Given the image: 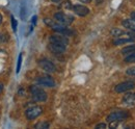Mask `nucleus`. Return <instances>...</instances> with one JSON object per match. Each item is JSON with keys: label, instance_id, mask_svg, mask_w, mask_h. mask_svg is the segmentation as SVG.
Returning <instances> with one entry per match:
<instances>
[{"label": "nucleus", "instance_id": "23", "mask_svg": "<svg viewBox=\"0 0 135 129\" xmlns=\"http://www.w3.org/2000/svg\"><path fill=\"white\" fill-rule=\"evenodd\" d=\"M36 19H37V17L36 16H33L32 17V20H31V21H32V25H35V23H36Z\"/></svg>", "mask_w": 135, "mask_h": 129}, {"label": "nucleus", "instance_id": "20", "mask_svg": "<svg viewBox=\"0 0 135 129\" xmlns=\"http://www.w3.org/2000/svg\"><path fill=\"white\" fill-rule=\"evenodd\" d=\"M12 27H13V30L16 32L17 31V27H18V22L17 20L15 19V17L12 16Z\"/></svg>", "mask_w": 135, "mask_h": 129}, {"label": "nucleus", "instance_id": "2", "mask_svg": "<svg viewBox=\"0 0 135 129\" xmlns=\"http://www.w3.org/2000/svg\"><path fill=\"white\" fill-rule=\"evenodd\" d=\"M30 92H31L33 100L36 102H44L47 100V93L43 89H41L40 86L32 85L30 87Z\"/></svg>", "mask_w": 135, "mask_h": 129}, {"label": "nucleus", "instance_id": "25", "mask_svg": "<svg viewBox=\"0 0 135 129\" xmlns=\"http://www.w3.org/2000/svg\"><path fill=\"white\" fill-rule=\"evenodd\" d=\"M79 1H81V2H84V3H88V2H90L91 0H79Z\"/></svg>", "mask_w": 135, "mask_h": 129}, {"label": "nucleus", "instance_id": "27", "mask_svg": "<svg viewBox=\"0 0 135 129\" xmlns=\"http://www.w3.org/2000/svg\"><path fill=\"white\" fill-rule=\"evenodd\" d=\"M53 2H60V1H62V0H52Z\"/></svg>", "mask_w": 135, "mask_h": 129}, {"label": "nucleus", "instance_id": "24", "mask_svg": "<svg viewBox=\"0 0 135 129\" xmlns=\"http://www.w3.org/2000/svg\"><path fill=\"white\" fill-rule=\"evenodd\" d=\"M131 19L135 21V12H132V13H131Z\"/></svg>", "mask_w": 135, "mask_h": 129}, {"label": "nucleus", "instance_id": "15", "mask_svg": "<svg viewBox=\"0 0 135 129\" xmlns=\"http://www.w3.org/2000/svg\"><path fill=\"white\" fill-rule=\"evenodd\" d=\"M135 51V45H130V46H127V47H124L122 49V54L124 55H128L132 52Z\"/></svg>", "mask_w": 135, "mask_h": 129}, {"label": "nucleus", "instance_id": "26", "mask_svg": "<svg viewBox=\"0 0 135 129\" xmlns=\"http://www.w3.org/2000/svg\"><path fill=\"white\" fill-rule=\"evenodd\" d=\"M3 91V84L2 83H0V93Z\"/></svg>", "mask_w": 135, "mask_h": 129}, {"label": "nucleus", "instance_id": "7", "mask_svg": "<svg viewBox=\"0 0 135 129\" xmlns=\"http://www.w3.org/2000/svg\"><path fill=\"white\" fill-rule=\"evenodd\" d=\"M49 42L53 43V44H58V45H62V46H66L69 44V40L66 38L65 34H54V35H51L49 38Z\"/></svg>", "mask_w": 135, "mask_h": 129}, {"label": "nucleus", "instance_id": "21", "mask_svg": "<svg viewBox=\"0 0 135 129\" xmlns=\"http://www.w3.org/2000/svg\"><path fill=\"white\" fill-rule=\"evenodd\" d=\"M126 73L128 75H130V76H135V66L134 67H131V68H128Z\"/></svg>", "mask_w": 135, "mask_h": 129}, {"label": "nucleus", "instance_id": "18", "mask_svg": "<svg viewBox=\"0 0 135 129\" xmlns=\"http://www.w3.org/2000/svg\"><path fill=\"white\" fill-rule=\"evenodd\" d=\"M8 41V35L6 33H3V32H0V44L2 43H5Z\"/></svg>", "mask_w": 135, "mask_h": 129}, {"label": "nucleus", "instance_id": "6", "mask_svg": "<svg viewBox=\"0 0 135 129\" xmlns=\"http://www.w3.org/2000/svg\"><path fill=\"white\" fill-rule=\"evenodd\" d=\"M135 87V83L133 81H125L122 83H118V85L114 87L117 93H124V92H128L130 90H133Z\"/></svg>", "mask_w": 135, "mask_h": 129}, {"label": "nucleus", "instance_id": "19", "mask_svg": "<svg viewBox=\"0 0 135 129\" xmlns=\"http://www.w3.org/2000/svg\"><path fill=\"white\" fill-rule=\"evenodd\" d=\"M21 64H22V53L19 55V57H18V63H17V70H16V72H17V74L20 72V70H21Z\"/></svg>", "mask_w": 135, "mask_h": 129}, {"label": "nucleus", "instance_id": "4", "mask_svg": "<svg viewBox=\"0 0 135 129\" xmlns=\"http://www.w3.org/2000/svg\"><path fill=\"white\" fill-rule=\"evenodd\" d=\"M54 19H55V21H57L58 23H60V24H62V25H66V26L72 24L73 21H74V17L71 16V15H67V14H65V13H62V12L56 13V14L54 15Z\"/></svg>", "mask_w": 135, "mask_h": 129}, {"label": "nucleus", "instance_id": "12", "mask_svg": "<svg viewBox=\"0 0 135 129\" xmlns=\"http://www.w3.org/2000/svg\"><path fill=\"white\" fill-rule=\"evenodd\" d=\"M123 102L128 106L135 105V93H128L123 98Z\"/></svg>", "mask_w": 135, "mask_h": 129}, {"label": "nucleus", "instance_id": "28", "mask_svg": "<svg viewBox=\"0 0 135 129\" xmlns=\"http://www.w3.org/2000/svg\"><path fill=\"white\" fill-rule=\"evenodd\" d=\"M2 23V16H1V14H0V24Z\"/></svg>", "mask_w": 135, "mask_h": 129}, {"label": "nucleus", "instance_id": "16", "mask_svg": "<svg viewBox=\"0 0 135 129\" xmlns=\"http://www.w3.org/2000/svg\"><path fill=\"white\" fill-rule=\"evenodd\" d=\"M125 62L127 64H132V63H135V51L128 54L126 57H125Z\"/></svg>", "mask_w": 135, "mask_h": 129}, {"label": "nucleus", "instance_id": "1", "mask_svg": "<svg viewBox=\"0 0 135 129\" xmlns=\"http://www.w3.org/2000/svg\"><path fill=\"white\" fill-rule=\"evenodd\" d=\"M44 22H45L48 26H50L54 31L62 33V34H65V35H68V34H71V33H72V32L67 28L66 25H62V24L58 23V22L55 21V20H51V19H48V18H47V19L44 20Z\"/></svg>", "mask_w": 135, "mask_h": 129}, {"label": "nucleus", "instance_id": "10", "mask_svg": "<svg viewBox=\"0 0 135 129\" xmlns=\"http://www.w3.org/2000/svg\"><path fill=\"white\" fill-rule=\"evenodd\" d=\"M73 11L75 12L76 15L80 17H85L89 14V8L86 7L85 5H82V4H76L73 6Z\"/></svg>", "mask_w": 135, "mask_h": 129}, {"label": "nucleus", "instance_id": "5", "mask_svg": "<svg viewBox=\"0 0 135 129\" xmlns=\"http://www.w3.org/2000/svg\"><path fill=\"white\" fill-rule=\"evenodd\" d=\"M42 113H43V108L41 106H32L25 112V116L28 120H34L37 117H40Z\"/></svg>", "mask_w": 135, "mask_h": 129}, {"label": "nucleus", "instance_id": "11", "mask_svg": "<svg viewBox=\"0 0 135 129\" xmlns=\"http://www.w3.org/2000/svg\"><path fill=\"white\" fill-rule=\"evenodd\" d=\"M66 46H62V45H58V44H53L50 43L49 44V49L52 53H55V54H61L66 51Z\"/></svg>", "mask_w": 135, "mask_h": 129}, {"label": "nucleus", "instance_id": "14", "mask_svg": "<svg viewBox=\"0 0 135 129\" xmlns=\"http://www.w3.org/2000/svg\"><path fill=\"white\" fill-rule=\"evenodd\" d=\"M134 41V38H126V36H122V38H117L114 41H113V44L114 45H123V44H126V43H130V42H133Z\"/></svg>", "mask_w": 135, "mask_h": 129}, {"label": "nucleus", "instance_id": "13", "mask_svg": "<svg viewBox=\"0 0 135 129\" xmlns=\"http://www.w3.org/2000/svg\"><path fill=\"white\" fill-rule=\"evenodd\" d=\"M122 25L125 28H128L129 30H132L133 32H135V21L132 19H126L122 22Z\"/></svg>", "mask_w": 135, "mask_h": 129}, {"label": "nucleus", "instance_id": "22", "mask_svg": "<svg viewBox=\"0 0 135 129\" xmlns=\"http://www.w3.org/2000/svg\"><path fill=\"white\" fill-rule=\"evenodd\" d=\"M96 128H98V129L106 128V124H105V123H100V124H98V125L96 126Z\"/></svg>", "mask_w": 135, "mask_h": 129}, {"label": "nucleus", "instance_id": "17", "mask_svg": "<svg viewBox=\"0 0 135 129\" xmlns=\"http://www.w3.org/2000/svg\"><path fill=\"white\" fill-rule=\"evenodd\" d=\"M49 126H50V124H49L48 122H40V123H37L34 127H35V128H40V129H46V128H49Z\"/></svg>", "mask_w": 135, "mask_h": 129}, {"label": "nucleus", "instance_id": "8", "mask_svg": "<svg viewBox=\"0 0 135 129\" xmlns=\"http://www.w3.org/2000/svg\"><path fill=\"white\" fill-rule=\"evenodd\" d=\"M38 64L47 73H53V72H55V66L52 64V62H50L49 59H46V58L41 59L38 62Z\"/></svg>", "mask_w": 135, "mask_h": 129}, {"label": "nucleus", "instance_id": "9", "mask_svg": "<svg viewBox=\"0 0 135 129\" xmlns=\"http://www.w3.org/2000/svg\"><path fill=\"white\" fill-rule=\"evenodd\" d=\"M37 83L42 86L46 87H54L55 86V81L50 76H42L37 79Z\"/></svg>", "mask_w": 135, "mask_h": 129}, {"label": "nucleus", "instance_id": "3", "mask_svg": "<svg viewBox=\"0 0 135 129\" xmlns=\"http://www.w3.org/2000/svg\"><path fill=\"white\" fill-rule=\"evenodd\" d=\"M128 116H129L128 113L125 112V110H115V112H112V113L107 117V122L108 123L119 122V121H123L126 118H128Z\"/></svg>", "mask_w": 135, "mask_h": 129}]
</instances>
